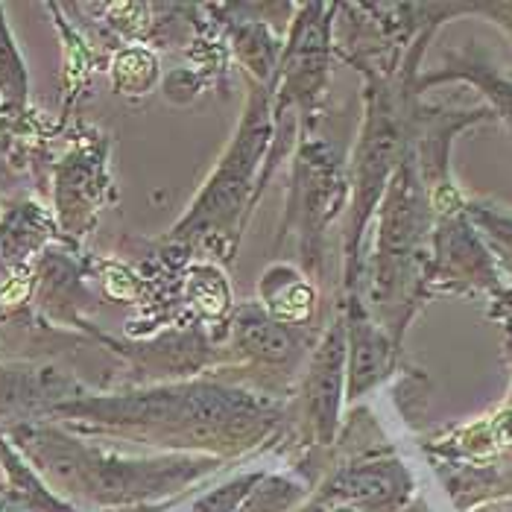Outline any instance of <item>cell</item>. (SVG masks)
<instances>
[{
  "label": "cell",
  "mask_w": 512,
  "mask_h": 512,
  "mask_svg": "<svg viewBox=\"0 0 512 512\" xmlns=\"http://www.w3.org/2000/svg\"><path fill=\"white\" fill-rule=\"evenodd\" d=\"M27 100H30V74L15 44V36L6 24V9L0 6V103L12 115H24Z\"/></svg>",
  "instance_id": "11"
},
{
  "label": "cell",
  "mask_w": 512,
  "mask_h": 512,
  "mask_svg": "<svg viewBox=\"0 0 512 512\" xmlns=\"http://www.w3.org/2000/svg\"><path fill=\"white\" fill-rule=\"evenodd\" d=\"M393 363L390 337L375 328L357 308L346 322V372H349V398L372 390Z\"/></svg>",
  "instance_id": "7"
},
{
  "label": "cell",
  "mask_w": 512,
  "mask_h": 512,
  "mask_svg": "<svg viewBox=\"0 0 512 512\" xmlns=\"http://www.w3.org/2000/svg\"><path fill=\"white\" fill-rule=\"evenodd\" d=\"M404 474L401 469H395V463H378V466H363L355 472L343 474L337 489L343 498L357 501V504H384L393 501L398 495V480Z\"/></svg>",
  "instance_id": "13"
},
{
  "label": "cell",
  "mask_w": 512,
  "mask_h": 512,
  "mask_svg": "<svg viewBox=\"0 0 512 512\" xmlns=\"http://www.w3.org/2000/svg\"><path fill=\"white\" fill-rule=\"evenodd\" d=\"M0 463L6 472V489H9L12 504L24 507L27 512H71L50 489L41 486L39 477L18 457V448L6 442L3 434H0Z\"/></svg>",
  "instance_id": "10"
},
{
  "label": "cell",
  "mask_w": 512,
  "mask_h": 512,
  "mask_svg": "<svg viewBox=\"0 0 512 512\" xmlns=\"http://www.w3.org/2000/svg\"><path fill=\"white\" fill-rule=\"evenodd\" d=\"M232 343L237 355L249 357L252 363L261 366H290L302 355V337L296 328L281 325L264 308L246 305L232 319Z\"/></svg>",
  "instance_id": "6"
},
{
  "label": "cell",
  "mask_w": 512,
  "mask_h": 512,
  "mask_svg": "<svg viewBox=\"0 0 512 512\" xmlns=\"http://www.w3.org/2000/svg\"><path fill=\"white\" fill-rule=\"evenodd\" d=\"M401 147H404V132H401V118H398L393 94L387 88H372L369 115L363 123V135H360V147L355 156V176H352V220H349V240H346L349 284L355 276L357 249H360L366 220L372 217L375 202L381 199L398 164L404 161Z\"/></svg>",
  "instance_id": "4"
},
{
  "label": "cell",
  "mask_w": 512,
  "mask_h": 512,
  "mask_svg": "<svg viewBox=\"0 0 512 512\" xmlns=\"http://www.w3.org/2000/svg\"><path fill=\"white\" fill-rule=\"evenodd\" d=\"M445 79H466L477 85L483 91V97L492 103V112L510 126L512 132V82L504 79L495 68H489L486 62L472 59V56H451L448 65L439 71V74H428L425 79H419V88H428L436 82H445Z\"/></svg>",
  "instance_id": "9"
},
{
  "label": "cell",
  "mask_w": 512,
  "mask_h": 512,
  "mask_svg": "<svg viewBox=\"0 0 512 512\" xmlns=\"http://www.w3.org/2000/svg\"><path fill=\"white\" fill-rule=\"evenodd\" d=\"M9 439L30 463H36L50 486L106 504L170 492L211 469L199 460H123L44 422H18L9 428Z\"/></svg>",
  "instance_id": "2"
},
{
  "label": "cell",
  "mask_w": 512,
  "mask_h": 512,
  "mask_svg": "<svg viewBox=\"0 0 512 512\" xmlns=\"http://www.w3.org/2000/svg\"><path fill=\"white\" fill-rule=\"evenodd\" d=\"M264 311L281 325H299L314 314V290L293 267H273L261 278Z\"/></svg>",
  "instance_id": "8"
},
{
  "label": "cell",
  "mask_w": 512,
  "mask_h": 512,
  "mask_svg": "<svg viewBox=\"0 0 512 512\" xmlns=\"http://www.w3.org/2000/svg\"><path fill=\"white\" fill-rule=\"evenodd\" d=\"M343 372H346V325L334 322L322 346L316 349L311 369L302 384L308 416L322 436L331 434L337 425V410L343 398Z\"/></svg>",
  "instance_id": "5"
},
{
  "label": "cell",
  "mask_w": 512,
  "mask_h": 512,
  "mask_svg": "<svg viewBox=\"0 0 512 512\" xmlns=\"http://www.w3.org/2000/svg\"><path fill=\"white\" fill-rule=\"evenodd\" d=\"M150 62H156V59L147 50H126L123 56H118V62H115V79H118L120 88L135 91V94H147L150 85L156 82L158 68H153V71H138V68H144Z\"/></svg>",
  "instance_id": "15"
},
{
  "label": "cell",
  "mask_w": 512,
  "mask_h": 512,
  "mask_svg": "<svg viewBox=\"0 0 512 512\" xmlns=\"http://www.w3.org/2000/svg\"><path fill=\"white\" fill-rule=\"evenodd\" d=\"M261 477L252 474V477H237L229 486H220L217 492H211L208 498H202L194 512H235L240 507V501L252 492V486L258 483Z\"/></svg>",
  "instance_id": "16"
},
{
  "label": "cell",
  "mask_w": 512,
  "mask_h": 512,
  "mask_svg": "<svg viewBox=\"0 0 512 512\" xmlns=\"http://www.w3.org/2000/svg\"><path fill=\"white\" fill-rule=\"evenodd\" d=\"M50 416L120 434L156 439L167 436L185 442L223 439L235 445H246L252 436L264 434L273 422L270 404L264 398L211 381H188L115 395L79 393L53 407Z\"/></svg>",
  "instance_id": "1"
},
{
  "label": "cell",
  "mask_w": 512,
  "mask_h": 512,
  "mask_svg": "<svg viewBox=\"0 0 512 512\" xmlns=\"http://www.w3.org/2000/svg\"><path fill=\"white\" fill-rule=\"evenodd\" d=\"M466 217H472L480 229V235L489 240V246L498 252V258L504 261V267L512 276V217L504 211H495L489 205H469Z\"/></svg>",
  "instance_id": "14"
},
{
  "label": "cell",
  "mask_w": 512,
  "mask_h": 512,
  "mask_svg": "<svg viewBox=\"0 0 512 512\" xmlns=\"http://www.w3.org/2000/svg\"><path fill=\"white\" fill-rule=\"evenodd\" d=\"M235 50L240 62L246 65V71H252V77L261 79V85H273L278 79V47L273 36L267 33V27L261 21H246L235 30Z\"/></svg>",
  "instance_id": "12"
},
{
  "label": "cell",
  "mask_w": 512,
  "mask_h": 512,
  "mask_svg": "<svg viewBox=\"0 0 512 512\" xmlns=\"http://www.w3.org/2000/svg\"><path fill=\"white\" fill-rule=\"evenodd\" d=\"M273 85H255L246 109L240 115L235 138L229 150L211 170L208 182L202 185L197 199L191 202L188 214L176 223L173 237L179 240H202V237H229L240 235V226L249 214L255 176L264 164L270 150V141L276 135L273 123Z\"/></svg>",
  "instance_id": "3"
}]
</instances>
